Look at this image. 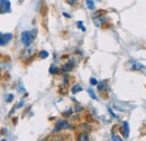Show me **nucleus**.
Instances as JSON below:
<instances>
[{
    "label": "nucleus",
    "mask_w": 146,
    "mask_h": 141,
    "mask_svg": "<svg viewBox=\"0 0 146 141\" xmlns=\"http://www.w3.org/2000/svg\"><path fill=\"white\" fill-rule=\"evenodd\" d=\"M104 88H105V82L100 83V84H99V86H98V88H99V91H101V90H102Z\"/></svg>",
    "instance_id": "f3484780"
},
{
    "label": "nucleus",
    "mask_w": 146,
    "mask_h": 141,
    "mask_svg": "<svg viewBox=\"0 0 146 141\" xmlns=\"http://www.w3.org/2000/svg\"><path fill=\"white\" fill-rule=\"evenodd\" d=\"M71 113H72V111H71V110H69V111L65 113V115H66V117H69V115H71Z\"/></svg>",
    "instance_id": "aec40b11"
},
{
    "label": "nucleus",
    "mask_w": 146,
    "mask_h": 141,
    "mask_svg": "<svg viewBox=\"0 0 146 141\" xmlns=\"http://www.w3.org/2000/svg\"><path fill=\"white\" fill-rule=\"evenodd\" d=\"M71 91H72L73 94H75V93H78V92H81V91H82V88H81L79 84H76V85H74V86L71 88Z\"/></svg>",
    "instance_id": "0eeeda50"
},
{
    "label": "nucleus",
    "mask_w": 146,
    "mask_h": 141,
    "mask_svg": "<svg viewBox=\"0 0 146 141\" xmlns=\"http://www.w3.org/2000/svg\"><path fill=\"white\" fill-rule=\"evenodd\" d=\"M87 5H88V8H89V9H93V8H94V2H93V0H87Z\"/></svg>",
    "instance_id": "9b49d317"
},
{
    "label": "nucleus",
    "mask_w": 146,
    "mask_h": 141,
    "mask_svg": "<svg viewBox=\"0 0 146 141\" xmlns=\"http://www.w3.org/2000/svg\"><path fill=\"white\" fill-rule=\"evenodd\" d=\"M1 13H9L10 11V2L8 0H0Z\"/></svg>",
    "instance_id": "7ed1b4c3"
},
{
    "label": "nucleus",
    "mask_w": 146,
    "mask_h": 141,
    "mask_svg": "<svg viewBox=\"0 0 146 141\" xmlns=\"http://www.w3.org/2000/svg\"><path fill=\"white\" fill-rule=\"evenodd\" d=\"M112 139H113V140H121V138H119V137H113Z\"/></svg>",
    "instance_id": "412c9836"
},
{
    "label": "nucleus",
    "mask_w": 146,
    "mask_h": 141,
    "mask_svg": "<svg viewBox=\"0 0 146 141\" xmlns=\"http://www.w3.org/2000/svg\"><path fill=\"white\" fill-rule=\"evenodd\" d=\"M108 111H109V113L110 114H111V115H112V117H113V118H116V119H118V117H117V115H116V114H115V113H113V112H112V110H111V109H108Z\"/></svg>",
    "instance_id": "dca6fc26"
},
{
    "label": "nucleus",
    "mask_w": 146,
    "mask_h": 141,
    "mask_svg": "<svg viewBox=\"0 0 146 141\" xmlns=\"http://www.w3.org/2000/svg\"><path fill=\"white\" fill-rule=\"evenodd\" d=\"M13 99H14V96H13V95H9V96L7 98V102H10Z\"/></svg>",
    "instance_id": "6ab92c4d"
},
{
    "label": "nucleus",
    "mask_w": 146,
    "mask_h": 141,
    "mask_svg": "<svg viewBox=\"0 0 146 141\" xmlns=\"http://www.w3.org/2000/svg\"><path fill=\"white\" fill-rule=\"evenodd\" d=\"M39 57L40 58H46V57H48V53L46 51H40L39 52Z\"/></svg>",
    "instance_id": "9d476101"
},
{
    "label": "nucleus",
    "mask_w": 146,
    "mask_h": 141,
    "mask_svg": "<svg viewBox=\"0 0 146 141\" xmlns=\"http://www.w3.org/2000/svg\"><path fill=\"white\" fill-rule=\"evenodd\" d=\"M72 63H69V64H65L64 66H63V70H65V72H69V70H72Z\"/></svg>",
    "instance_id": "1a4fd4ad"
},
{
    "label": "nucleus",
    "mask_w": 146,
    "mask_h": 141,
    "mask_svg": "<svg viewBox=\"0 0 146 141\" xmlns=\"http://www.w3.org/2000/svg\"><path fill=\"white\" fill-rule=\"evenodd\" d=\"M69 128H71V125L68 123L65 120H60L56 125H55V129L54 131H60V130H63V129H69Z\"/></svg>",
    "instance_id": "f03ea898"
},
{
    "label": "nucleus",
    "mask_w": 146,
    "mask_h": 141,
    "mask_svg": "<svg viewBox=\"0 0 146 141\" xmlns=\"http://www.w3.org/2000/svg\"><path fill=\"white\" fill-rule=\"evenodd\" d=\"M90 83H91V85H98V81L96 78H91L90 80Z\"/></svg>",
    "instance_id": "4468645a"
},
{
    "label": "nucleus",
    "mask_w": 146,
    "mask_h": 141,
    "mask_svg": "<svg viewBox=\"0 0 146 141\" xmlns=\"http://www.w3.org/2000/svg\"><path fill=\"white\" fill-rule=\"evenodd\" d=\"M66 2L69 3V5H71V6H73L75 2H76V0H66Z\"/></svg>",
    "instance_id": "a211bd4d"
},
{
    "label": "nucleus",
    "mask_w": 146,
    "mask_h": 141,
    "mask_svg": "<svg viewBox=\"0 0 146 141\" xmlns=\"http://www.w3.org/2000/svg\"><path fill=\"white\" fill-rule=\"evenodd\" d=\"M34 35H35V32L34 33H29V32H24L21 36H20V39H21V43L25 45V46H29L32 43H33V39H34Z\"/></svg>",
    "instance_id": "f257e3e1"
},
{
    "label": "nucleus",
    "mask_w": 146,
    "mask_h": 141,
    "mask_svg": "<svg viewBox=\"0 0 146 141\" xmlns=\"http://www.w3.org/2000/svg\"><path fill=\"white\" fill-rule=\"evenodd\" d=\"M1 65H2V64H1V63H0V67H1Z\"/></svg>",
    "instance_id": "4be33fe9"
},
{
    "label": "nucleus",
    "mask_w": 146,
    "mask_h": 141,
    "mask_svg": "<svg viewBox=\"0 0 146 141\" xmlns=\"http://www.w3.org/2000/svg\"><path fill=\"white\" fill-rule=\"evenodd\" d=\"M11 38H13L11 34H1L0 33V46L1 45H6Z\"/></svg>",
    "instance_id": "20e7f679"
},
{
    "label": "nucleus",
    "mask_w": 146,
    "mask_h": 141,
    "mask_svg": "<svg viewBox=\"0 0 146 141\" xmlns=\"http://www.w3.org/2000/svg\"><path fill=\"white\" fill-rule=\"evenodd\" d=\"M123 129H124V130H123L124 137H125V138H128V136H129V127H128L127 122H124V128H123Z\"/></svg>",
    "instance_id": "39448f33"
},
{
    "label": "nucleus",
    "mask_w": 146,
    "mask_h": 141,
    "mask_svg": "<svg viewBox=\"0 0 146 141\" xmlns=\"http://www.w3.org/2000/svg\"><path fill=\"white\" fill-rule=\"evenodd\" d=\"M80 141H88L89 140V136L87 134V133H82V134H80L79 136V138H78Z\"/></svg>",
    "instance_id": "6e6552de"
},
{
    "label": "nucleus",
    "mask_w": 146,
    "mask_h": 141,
    "mask_svg": "<svg viewBox=\"0 0 146 141\" xmlns=\"http://www.w3.org/2000/svg\"><path fill=\"white\" fill-rule=\"evenodd\" d=\"M78 27H80V28L82 29V32H86V28L82 26V22H81V21H79V22H78Z\"/></svg>",
    "instance_id": "2eb2a0df"
},
{
    "label": "nucleus",
    "mask_w": 146,
    "mask_h": 141,
    "mask_svg": "<svg viewBox=\"0 0 146 141\" xmlns=\"http://www.w3.org/2000/svg\"><path fill=\"white\" fill-rule=\"evenodd\" d=\"M57 72H58V70L55 67L54 65H52V66H51V69H50V73H51V74H56Z\"/></svg>",
    "instance_id": "f8f14e48"
},
{
    "label": "nucleus",
    "mask_w": 146,
    "mask_h": 141,
    "mask_svg": "<svg viewBox=\"0 0 146 141\" xmlns=\"http://www.w3.org/2000/svg\"><path fill=\"white\" fill-rule=\"evenodd\" d=\"M88 92H89V94H90V96H91L92 99H94V100L97 99V96H96V94H94V92L92 91L91 88H89V90H88Z\"/></svg>",
    "instance_id": "ddd939ff"
},
{
    "label": "nucleus",
    "mask_w": 146,
    "mask_h": 141,
    "mask_svg": "<svg viewBox=\"0 0 146 141\" xmlns=\"http://www.w3.org/2000/svg\"><path fill=\"white\" fill-rule=\"evenodd\" d=\"M133 70H145V66L143 64H139V63H134Z\"/></svg>",
    "instance_id": "423d86ee"
},
{
    "label": "nucleus",
    "mask_w": 146,
    "mask_h": 141,
    "mask_svg": "<svg viewBox=\"0 0 146 141\" xmlns=\"http://www.w3.org/2000/svg\"><path fill=\"white\" fill-rule=\"evenodd\" d=\"M0 14H2V13H1V10H0Z\"/></svg>",
    "instance_id": "5701e85b"
}]
</instances>
